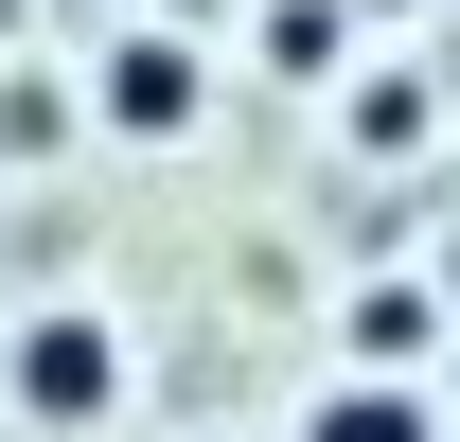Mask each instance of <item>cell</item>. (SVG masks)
<instances>
[{"instance_id":"obj_2","label":"cell","mask_w":460,"mask_h":442,"mask_svg":"<svg viewBox=\"0 0 460 442\" xmlns=\"http://www.w3.org/2000/svg\"><path fill=\"white\" fill-rule=\"evenodd\" d=\"M107 124H124V142H195V54L124 36V54H107Z\"/></svg>"},{"instance_id":"obj_1","label":"cell","mask_w":460,"mask_h":442,"mask_svg":"<svg viewBox=\"0 0 460 442\" xmlns=\"http://www.w3.org/2000/svg\"><path fill=\"white\" fill-rule=\"evenodd\" d=\"M107 407H124V336L107 319H71V301L18 319V425H107Z\"/></svg>"},{"instance_id":"obj_3","label":"cell","mask_w":460,"mask_h":442,"mask_svg":"<svg viewBox=\"0 0 460 442\" xmlns=\"http://www.w3.org/2000/svg\"><path fill=\"white\" fill-rule=\"evenodd\" d=\"M301 442H443V389H390V372H354L301 407Z\"/></svg>"}]
</instances>
